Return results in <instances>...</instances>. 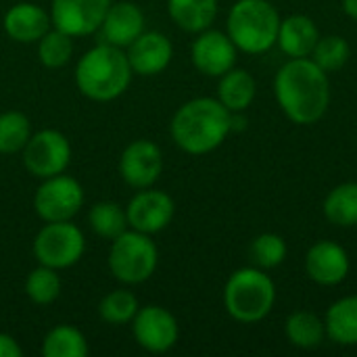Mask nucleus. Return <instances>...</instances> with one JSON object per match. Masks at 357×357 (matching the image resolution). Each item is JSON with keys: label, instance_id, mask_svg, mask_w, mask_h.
Instances as JSON below:
<instances>
[{"label": "nucleus", "instance_id": "34", "mask_svg": "<svg viewBox=\"0 0 357 357\" xmlns=\"http://www.w3.org/2000/svg\"><path fill=\"white\" fill-rule=\"evenodd\" d=\"M343 10L347 17L357 21V0H343Z\"/></svg>", "mask_w": 357, "mask_h": 357}, {"label": "nucleus", "instance_id": "29", "mask_svg": "<svg viewBox=\"0 0 357 357\" xmlns=\"http://www.w3.org/2000/svg\"><path fill=\"white\" fill-rule=\"evenodd\" d=\"M71 52H73L71 36L56 27L48 29L38 40V56H40L42 65H46L50 69H59V67L67 65V61L71 59Z\"/></svg>", "mask_w": 357, "mask_h": 357}, {"label": "nucleus", "instance_id": "23", "mask_svg": "<svg viewBox=\"0 0 357 357\" xmlns=\"http://www.w3.org/2000/svg\"><path fill=\"white\" fill-rule=\"evenodd\" d=\"M324 215L339 228L357 226V182L339 184L326 195Z\"/></svg>", "mask_w": 357, "mask_h": 357}, {"label": "nucleus", "instance_id": "5", "mask_svg": "<svg viewBox=\"0 0 357 357\" xmlns=\"http://www.w3.org/2000/svg\"><path fill=\"white\" fill-rule=\"evenodd\" d=\"M276 303V284L261 268L236 270L224 289L226 312L243 324L264 320Z\"/></svg>", "mask_w": 357, "mask_h": 357}, {"label": "nucleus", "instance_id": "10", "mask_svg": "<svg viewBox=\"0 0 357 357\" xmlns=\"http://www.w3.org/2000/svg\"><path fill=\"white\" fill-rule=\"evenodd\" d=\"M111 0H52L50 21L56 29L75 36L98 31Z\"/></svg>", "mask_w": 357, "mask_h": 357}, {"label": "nucleus", "instance_id": "26", "mask_svg": "<svg viewBox=\"0 0 357 357\" xmlns=\"http://www.w3.org/2000/svg\"><path fill=\"white\" fill-rule=\"evenodd\" d=\"M88 222H90V228L102 236V238H117L119 234L126 232L128 228V215H126V209H121L117 203H111V201H102V203H96L90 213H88Z\"/></svg>", "mask_w": 357, "mask_h": 357}, {"label": "nucleus", "instance_id": "33", "mask_svg": "<svg viewBox=\"0 0 357 357\" xmlns=\"http://www.w3.org/2000/svg\"><path fill=\"white\" fill-rule=\"evenodd\" d=\"M23 349L19 347V343L10 337L0 333V357H21Z\"/></svg>", "mask_w": 357, "mask_h": 357}, {"label": "nucleus", "instance_id": "25", "mask_svg": "<svg viewBox=\"0 0 357 357\" xmlns=\"http://www.w3.org/2000/svg\"><path fill=\"white\" fill-rule=\"evenodd\" d=\"M42 356L44 357H86L88 356V343L86 337L75 326H56L52 328L44 343H42Z\"/></svg>", "mask_w": 357, "mask_h": 357}, {"label": "nucleus", "instance_id": "1", "mask_svg": "<svg viewBox=\"0 0 357 357\" xmlns=\"http://www.w3.org/2000/svg\"><path fill=\"white\" fill-rule=\"evenodd\" d=\"M274 94L282 113L297 126L320 121L331 105L328 73L310 56L291 59L274 77Z\"/></svg>", "mask_w": 357, "mask_h": 357}, {"label": "nucleus", "instance_id": "3", "mask_svg": "<svg viewBox=\"0 0 357 357\" xmlns=\"http://www.w3.org/2000/svg\"><path fill=\"white\" fill-rule=\"evenodd\" d=\"M132 73L128 54L121 48L98 42V46L79 59L75 67V84L84 96L107 102L128 90Z\"/></svg>", "mask_w": 357, "mask_h": 357}, {"label": "nucleus", "instance_id": "18", "mask_svg": "<svg viewBox=\"0 0 357 357\" xmlns=\"http://www.w3.org/2000/svg\"><path fill=\"white\" fill-rule=\"evenodd\" d=\"M50 15L31 2H19L4 15V31L21 44L38 42L50 29Z\"/></svg>", "mask_w": 357, "mask_h": 357}, {"label": "nucleus", "instance_id": "21", "mask_svg": "<svg viewBox=\"0 0 357 357\" xmlns=\"http://www.w3.org/2000/svg\"><path fill=\"white\" fill-rule=\"evenodd\" d=\"M257 92L255 77L247 69H230L224 75H220V86H218V100L230 111H243L251 107L253 98Z\"/></svg>", "mask_w": 357, "mask_h": 357}, {"label": "nucleus", "instance_id": "15", "mask_svg": "<svg viewBox=\"0 0 357 357\" xmlns=\"http://www.w3.org/2000/svg\"><path fill=\"white\" fill-rule=\"evenodd\" d=\"M349 255L347 251L333 241H320L310 247L305 255V272L310 280L320 287H337L349 274Z\"/></svg>", "mask_w": 357, "mask_h": 357}, {"label": "nucleus", "instance_id": "24", "mask_svg": "<svg viewBox=\"0 0 357 357\" xmlns=\"http://www.w3.org/2000/svg\"><path fill=\"white\" fill-rule=\"evenodd\" d=\"M284 335L291 345L299 349H314L322 345L326 337L324 320H320L312 312H295L284 322Z\"/></svg>", "mask_w": 357, "mask_h": 357}, {"label": "nucleus", "instance_id": "30", "mask_svg": "<svg viewBox=\"0 0 357 357\" xmlns=\"http://www.w3.org/2000/svg\"><path fill=\"white\" fill-rule=\"evenodd\" d=\"M287 253H289V249H287L284 238L274 232L259 234L251 243V249H249L251 261L255 264V268H261V270L278 268L287 259Z\"/></svg>", "mask_w": 357, "mask_h": 357}, {"label": "nucleus", "instance_id": "27", "mask_svg": "<svg viewBox=\"0 0 357 357\" xmlns=\"http://www.w3.org/2000/svg\"><path fill=\"white\" fill-rule=\"evenodd\" d=\"M31 136L29 119L19 111H6L0 115V153L13 155L23 151Z\"/></svg>", "mask_w": 357, "mask_h": 357}, {"label": "nucleus", "instance_id": "17", "mask_svg": "<svg viewBox=\"0 0 357 357\" xmlns=\"http://www.w3.org/2000/svg\"><path fill=\"white\" fill-rule=\"evenodd\" d=\"M128 61L134 73L138 75H157L161 73L172 56L174 46L167 36L161 31H142L130 46H128Z\"/></svg>", "mask_w": 357, "mask_h": 357}, {"label": "nucleus", "instance_id": "4", "mask_svg": "<svg viewBox=\"0 0 357 357\" xmlns=\"http://www.w3.org/2000/svg\"><path fill=\"white\" fill-rule=\"evenodd\" d=\"M280 15L268 0H238L228 13V36L247 54H264L278 40Z\"/></svg>", "mask_w": 357, "mask_h": 357}, {"label": "nucleus", "instance_id": "11", "mask_svg": "<svg viewBox=\"0 0 357 357\" xmlns=\"http://www.w3.org/2000/svg\"><path fill=\"white\" fill-rule=\"evenodd\" d=\"M132 322H134L132 324L134 339L142 349L151 354H165L178 341L180 331L176 318L159 305H149L138 310Z\"/></svg>", "mask_w": 357, "mask_h": 357}, {"label": "nucleus", "instance_id": "6", "mask_svg": "<svg viewBox=\"0 0 357 357\" xmlns=\"http://www.w3.org/2000/svg\"><path fill=\"white\" fill-rule=\"evenodd\" d=\"M159 251L144 232H123L113 238L109 251V270L123 284H140L155 274Z\"/></svg>", "mask_w": 357, "mask_h": 357}, {"label": "nucleus", "instance_id": "16", "mask_svg": "<svg viewBox=\"0 0 357 357\" xmlns=\"http://www.w3.org/2000/svg\"><path fill=\"white\" fill-rule=\"evenodd\" d=\"M142 31H144V15L140 6H136L134 2H117L109 6L98 27V42L126 48Z\"/></svg>", "mask_w": 357, "mask_h": 357}, {"label": "nucleus", "instance_id": "32", "mask_svg": "<svg viewBox=\"0 0 357 357\" xmlns=\"http://www.w3.org/2000/svg\"><path fill=\"white\" fill-rule=\"evenodd\" d=\"M138 312V299L134 297V293L126 291V289H119V291H113L109 293L100 305H98V314L100 318L107 322V324H128L134 320Z\"/></svg>", "mask_w": 357, "mask_h": 357}, {"label": "nucleus", "instance_id": "8", "mask_svg": "<svg viewBox=\"0 0 357 357\" xmlns=\"http://www.w3.org/2000/svg\"><path fill=\"white\" fill-rule=\"evenodd\" d=\"M71 161V146L69 140L56 130H42L29 136L27 144L23 146V163L31 176L38 178H52L67 169Z\"/></svg>", "mask_w": 357, "mask_h": 357}, {"label": "nucleus", "instance_id": "20", "mask_svg": "<svg viewBox=\"0 0 357 357\" xmlns=\"http://www.w3.org/2000/svg\"><path fill=\"white\" fill-rule=\"evenodd\" d=\"M326 337L343 347L357 345V295L335 301L324 318Z\"/></svg>", "mask_w": 357, "mask_h": 357}, {"label": "nucleus", "instance_id": "31", "mask_svg": "<svg viewBox=\"0 0 357 357\" xmlns=\"http://www.w3.org/2000/svg\"><path fill=\"white\" fill-rule=\"evenodd\" d=\"M25 293L27 297L38 305H48L61 295V278L56 270L48 266H40L33 272H29L25 280Z\"/></svg>", "mask_w": 357, "mask_h": 357}, {"label": "nucleus", "instance_id": "22", "mask_svg": "<svg viewBox=\"0 0 357 357\" xmlns=\"http://www.w3.org/2000/svg\"><path fill=\"white\" fill-rule=\"evenodd\" d=\"M169 17L190 33L209 29L218 15V0H167Z\"/></svg>", "mask_w": 357, "mask_h": 357}, {"label": "nucleus", "instance_id": "7", "mask_svg": "<svg viewBox=\"0 0 357 357\" xmlns=\"http://www.w3.org/2000/svg\"><path fill=\"white\" fill-rule=\"evenodd\" d=\"M86 241L82 230L69 222H46L33 241V255L40 266L65 270L77 264L84 255Z\"/></svg>", "mask_w": 357, "mask_h": 357}, {"label": "nucleus", "instance_id": "13", "mask_svg": "<svg viewBox=\"0 0 357 357\" xmlns=\"http://www.w3.org/2000/svg\"><path fill=\"white\" fill-rule=\"evenodd\" d=\"M174 211H176V205L167 192L142 188L130 201L126 215H128V226H132V230L155 234L169 226Z\"/></svg>", "mask_w": 357, "mask_h": 357}, {"label": "nucleus", "instance_id": "28", "mask_svg": "<svg viewBox=\"0 0 357 357\" xmlns=\"http://www.w3.org/2000/svg\"><path fill=\"white\" fill-rule=\"evenodd\" d=\"M349 56H351V48L343 36H324V38L320 36L312 52V61L326 73L339 71L341 67H345Z\"/></svg>", "mask_w": 357, "mask_h": 357}, {"label": "nucleus", "instance_id": "12", "mask_svg": "<svg viewBox=\"0 0 357 357\" xmlns=\"http://www.w3.org/2000/svg\"><path fill=\"white\" fill-rule=\"evenodd\" d=\"M163 172L161 149L151 140H134L119 159V174L132 188H151Z\"/></svg>", "mask_w": 357, "mask_h": 357}, {"label": "nucleus", "instance_id": "14", "mask_svg": "<svg viewBox=\"0 0 357 357\" xmlns=\"http://www.w3.org/2000/svg\"><path fill=\"white\" fill-rule=\"evenodd\" d=\"M236 46L228 33L218 29H203L192 42V63L209 77H220L236 63Z\"/></svg>", "mask_w": 357, "mask_h": 357}, {"label": "nucleus", "instance_id": "19", "mask_svg": "<svg viewBox=\"0 0 357 357\" xmlns=\"http://www.w3.org/2000/svg\"><path fill=\"white\" fill-rule=\"evenodd\" d=\"M320 40V31L316 23L305 15H291L280 21L276 44L291 59L312 56L316 44Z\"/></svg>", "mask_w": 357, "mask_h": 357}, {"label": "nucleus", "instance_id": "2", "mask_svg": "<svg viewBox=\"0 0 357 357\" xmlns=\"http://www.w3.org/2000/svg\"><path fill=\"white\" fill-rule=\"evenodd\" d=\"M230 134V111L218 98H192L172 119L174 142L190 155L215 151Z\"/></svg>", "mask_w": 357, "mask_h": 357}, {"label": "nucleus", "instance_id": "9", "mask_svg": "<svg viewBox=\"0 0 357 357\" xmlns=\"http://www.w3.org/2000/svg\"><path fill=\"white\" fill-rule=\"evenodd\" d=\"M84 205V188L69 176L46 178L36 190L33 207L44 222H69Z\"/></svg>", "mask_w": 357, "mask_h": 357}]
</instances>
